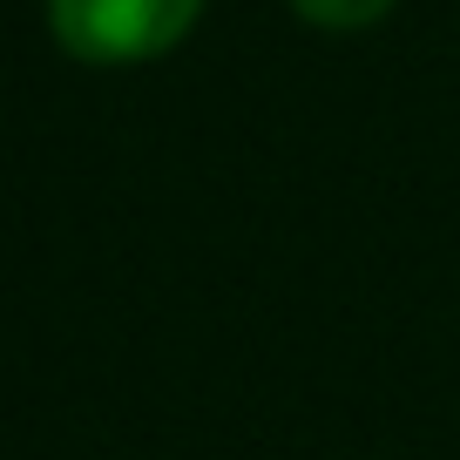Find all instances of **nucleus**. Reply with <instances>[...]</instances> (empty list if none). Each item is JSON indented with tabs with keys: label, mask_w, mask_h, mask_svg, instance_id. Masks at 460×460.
Returning a JSON list of instances; mask_svg holds the SVG:
<instances>
[{
	"label": "nucleus",
	"mask_w": 460,
	"mask_h": 460,
	"mask_svg": "<svg viewBox=\"0 0 460 460\" xmlns=\"http://www.w3.org/2000/svg\"><path fill=\"white\" fill-rule=\"evenodd\" d=\"M203 0H48V34L88 68L156 61L197 28Z\"/></svg>",
	"instance_id": "obj_1"
},
{
	"label": "nucleus",
	"mask_w": 460,
	"mask_h": 460,
	"mask_svg": "<svg viewBox=\"0 0 460 460\" xmlns=\"http://www.w3.org/2000/svg\"><path fill=\"white\" fill-rule=\"evenodd\" d=\"M400 0H291V14H305L312 28H373V21H386Z\"/></svg>",
	"instance_id": "obj_2"
}]
</instances>
